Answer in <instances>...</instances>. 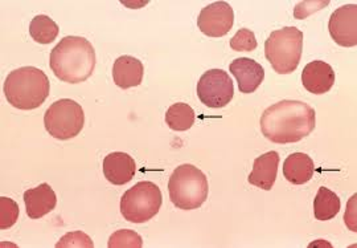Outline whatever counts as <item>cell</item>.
I'll use <instances>...</instances> for the list:
<instances>
[{"label":"cell","instance_id":"1","mask_svg":"<svg viewBox=\"0 0 357 248\" xmlns=\"http://www.w3.org/2000/svg\"><path fill=\"white\" fill-rule=\"evenodd\" d=\"M315 110L306 103L283 100L264 112L261 131L274 144L299 143L315 129Z\"/></svg>","mask_w":357,"mask_h":248},{"label":"cell","instance_id":"2","mask_svg":"<svg viewBox=\"0 0 357 248\" xmlns=\"http://www.w3.org/2000/svg\"><path fill=\"white\" fill-rule=\"evenodd\" d=\"M50 66L54 76L64 82H84L96 68L94 47L85 38L66 36L53 48Z\"/></svg>","mask_w":357,"mask_h":248},{"label":"cell","instance_id":"3","mask_svg":"<svg viewBox=\"0 0 357 248\" xmlns=\"http://www.w3.org/2000/svg\"><path fill=\"white\" fill-rule=\"evenodd\" d=\"M3 91L13 108L32 110L48 99L51 84L43 71L35 66H22L7 76Z\"/></svg>","mask_w":357,"mask_h":248},{"label":"cell","instance_id":"4","mask_svg":"<svg viewBox=\"0 0 357 248\" xmlns=\"http://www.w3.org/2000/svg\"><path fill=\"white\" fill-rule=\"evenodd\" d=\"M168 193L178 209H199L208 198L209 184L202 170L187 163L172 173L168 181Z\"/></svg>","mask_w":357,"mask_h":248},{"label":"cell","instance_id":"5","mask_svg":"<svg viewBox=\"0 0 357 248\" xmlns=\"http://www.w3.org/2000/svg\"><path fill=\"white\" fill-rule=\"evenodd\" d=\"M303 51V34L295 27L271 32L265 43V56L278 75L295 72Z\"/></svg>","mask_w":357,"mask_h":248},{"label":"cell","instance_id":"6","mask_svg":"<svg viewBox=\"0 0 357 248\" xmlns=\"http://www.w3.org/2000/svg\"><path fill=\"white\" fill-rule=\"evenodd\" d=\"M163 203L162 191L153 182H139L122 196L121 212L122 217L131 223L147 222L159 212Z\"/></svg>","mask_w":357,"mask_h":248},{"label":"cell","instance_id":"7","mask_svg":"<svg viewBox=\"0 0 357 248\" xmlns=\"http://www.w3.org/2000/svg\"><path fill=\"white\" fill-rule=\"evenodd\" d=\"M44 125L56 140L65 141L75 138L85 125L84 109L70 99L59 100L45 112Z\"/></svg>","mask_w":357,"mask_h":248},{"label":"cell","instance_id":"8","mask_svg":"<svg viewBox=\"0 0 357 248\" xmlns=\"http://www.w3.org/2000/svg\"><path fill=\"white\" fill-rule=\"evenodd\" d=\"M197 96L208 108H224L234 96V87L229 75L222 69L205 72L197 82Z\"/></svg>","mask_w":357,"mask_h":248},{"label":"cell","instance_id":"9","mask_svg":"<svg viewBox=\"0 0 357 248\" xmlns=\"http://www.w3.org/2000/svg\"><path fill=\"white\" fill-rule=\"evenodd\" d=\"M234 13L227 1H215L202 10L197 19L200 31L209 38H222L229 34Z\"/></svg>","mask_w":357,"mask_h":248},{"label":"cell","instance_id":"10","mask_svg":"<svg viewBox=\"0 0 357 248\" xmlns=\"http://www.w3.org/2000/svg\"><path fill=\"white\" fill-rule=\"evenodd\" d=\"M328 29L332 39L339 45L355 47L357 44L356 4H345L332 13Z\"/></svg>","mask_w":357,"mask_h":248},{"label":"cell","instance_id":"11","mask_svg":"<svg viewBox=\"0 0 357 248\" xmlns=\"http://www.w3.org/2000/svg\"><path fill=\"white\" fill-rule=\"evenodd\" d=\"M229 69L231 75L237 80L238 89L245 94L257 91V88L265 79L264 66L248 57L236 59L234 61H231Z\"/></svg>","mask_w":357,"mask_h":248},{"label":"cell","instance_id":"12","mask_svg":"<svg viewBox=\"0 0 357 248\" xmlns=\"http://www.w3.org/2000/svg\"><path fill=\"white\" fill-rule=\"evenodd\" d=\"M137 171L134 158L123 152H114L103 159L105 178L113 184L122 186L130 182Z\"/></svg>","mask_w":357,"mask_h":248},{"label":"cell","instance_id":"13","mask_svg":"<svg viewBox=\"0 0 357 248\" xmlns=\"http://www.w3.org/2000/svg\"><path fill=\"white\" fill-rule=\"evenodd\" d=\"M302 82L307 91L314 94H324L335 84V72L324 61H311L302 72Z\"/></svg>","mask_w":357,"mask_h":248},{"label":"cell","instance_id":"14","mask_svg":"<svg viewBox=\"0 0 357 248\" xmlns=\"http://www.w3.org/2000/svg\"><path fill=\"white\" fill-rule=\"evenodd\" d=\"M26 215L31 219H40L50 214L57 205V196L48 183H41L38 187L24 193Z\"/></svg>","mask_w":357,"mask_h":248},{"label":"cell","instance_id":"15","mask_svg":"<svg viewBox=\"0 0 357 248\" xmlns=\"http://www.w3.org/2000/svg\"><path fill=\"white\" fill-rule=\"evenodd\" d=\"M280 154L277 152H268L261 157L255 158L253 170L248 181L262 190H271L278 174Z\"/></svg>","mask_w":357,"mask_h":248},{"label":"cell","instance_id":"16","mask_svg":"<svg viewBox=\"0 0 357 248\" xmlns=\"http://www.w3.org/2000/svg\"><path fill=\"white\" fill-rule=\"evenodd\" d=\"M144 75V66L141 60L132 56H121L113 66V79L115 85L128 89L141 85Z\"/></svg>","mask_w":357,"mask_h":248},{"label":"cell","instance_id":"17","mask_svg":"<svg viewBox=\"0 0 357 248\" xmlns=\"http://www.w3.org/2000/svg\"><path fill=\"white\" fill-rule=\"evenodd\" d=\"M314 171V161L305 153L290 154L283 165V175L293 184H305L308 182L312 178Z\"/></svg>","mask_w":357,"mask_h":248},{"label":"cell","instance_id":"18","mask_svg":"<svg viewBox=\"0 0 357 248\" xmlns=\"http://www.w3.org/2000/svg\"><path fill=\"white\" fill-rule=\"evenodd\" d=\"M340 199L327 187H320L314 200V215L318 221H331L340 211Z\"/></svg>","mask_w":357,"mask_h":248},{"label":"cell","instance_id":"19","mask_svg":"<svg viewBox=\"0 0 357 248\" xmlns=\"http://www.w3.org/2000/svg\"><path fill=\"white\" fill-rule=\"evenodd\" d=\"M195 110L184 103H178L168 108L166 122L169 129L175 131H190L195 124Z\"/></svg>","mask_w":357,"mask_h":248},{"label":"cell","instance_id":"20","mask_svg":"<svg viewBox=\"0 0 357 248\" xmlns=\"http://www.w3.org/2000/svg\"><path fill=\"white\" fill-rule=\"evenodd\" d=\"M59 26L47 15H38L32 19L29 34L38 44H51L59 36Z\"/></svg>","mask_w":357,"mask_h":248},{"label":"cell","instance_id":"21","mask_svg":"<svg viewBox=\"0 0 357 248\" xmlns=\"http://www.w3.org/2000/svg\"><path fill=\"white\" fill-rule=\"evenodd\" d=\"M107 246L110 248H142L141 235L132 230H119L110 236Z\"/></svg>","mask_w":357,"mask_h":248},{"label":"cell","instance_id":"22","mask_svg":"<svg viewBox=\"0 0 357 248\" xmlns=\"http://www.w3.org/2000/svg\"><path fill=\"white\" fill-rule=\"evenodd\" d=\"M19 219L17 203L7 196L0 198V230H7L13 227Z\"/></svg>","mask_w":357,"mask_h":248},{"label":"cell","instance_id":"23","mask_svg":"<svg viewBox=\"0 0 357 248\" xmlns=\"http://www.w3.org/2000/svg\"><path fill=\"white\" fill-rule=\"evenodd\" d=\"M230 47L233 51L237 52H252L257 48V40L253 31L243 28L240 29L231 40H230Z\"/></svg>","mask_w":357,"mask_h":248},{"label":"cell","instance_id":"24","mask_svg":"<svg viewBox=\"0 0 357 248\" xmlns=\"http://www.w3.org/2000/svg\"><path fill=\"white\" fill-rule=\"evenodd\" d=\"M56 247L93 248L94 245L86 234H84L82 231H75V233H69L64 238H61L60 242L56 245Z\"/></svg>","mask_w":357,"mask_h":248},{"label":"cell","instance_id":"25","mask_svg":"<svg viewBox=\"0 0 357 248\" xmlns=\"http://www.w3.org/2000/svg\"><path fill=\"white\" fill-rule=\"evenodd\" d=\"M301 4H302L305 8L307 7V10H298V8H295L294 15H295V17H298V19H305L310 13H315V11H318V10H321L323 7L328 6L330 1H328V0H327V1H302Z\"/></svg>","mask_w":357,"mask_h":248},{"label":"cell","instance_id":"26","mask_svg":"<svg viewBox=\"0 0 357 248\" xmlns=\"http://www.w3.org/2000/svg\"><path fill=\"white\" fill-rule=\"evenodd\" d=\"M355 202H356V196H352L351 199V206H347V212H345V224L352 230L356 231V226H355V221H356V210H355Z\"/></svg>","mask_w":357,"mask_h":248}]
</instances>
